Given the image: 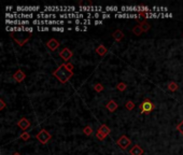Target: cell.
<instances>
[{"mask_svg":"<svg viewBox=\"0 0 183 155\" xmlns=\"http://www.w3.org/2000/svg\"><path fill=\"white\" fill-rule=\"evenodd\" d=\"M53 75L62 84H66L68 81L74 75V73H73V71L68 69L66 64H63V65H60V66L58 67L56 70L53 71Z\"/></svg>","mask_w":183,"mask_h":155,"instance_id":"cell-1","label":"cell"},{"mask_svg":"<svg viewBox=\"0 0 183 155\" xmlns=\"http://www.w3.org/2000/svg\"><path fill=\"white\" fill-rule=\"evenodd\" d=\"M10 36L19 46H23L25 43H27L29 41V39L32 37V32H26V31H18V32L13 31V32L10 34Z\"/></svg>","mask_w":183,"mask_h":155,"instance_id":"cell-2","label":"cell"},{"mask_svg":"<svg viewBox=\"0 0 183 155\" xmlns=\"http://www.w3.org/2000/svg\"><path fill=\"white\" fill-rule=\"evenodd\" d=\"M139 109H140V113L141 114H150L152 111L155 109V106H154V103L149 99V98H145L142 102H141V105L139 106Z\"/></svg>","mask_w":183,"mask_h":155,"instance_id":"cell-3","label":"cell"},{"mask_svg":"<svg viewBox=\"0 0 183 155\" xmlns=\"http://www.w3.org/2000/svg\"><path fill=\"white\" fill-rule=\"evenodd\" d=\"M36 138L38 139V141L41 142L42 144H46L48 142L51 140L52 138V135L46 130V129H41L39 133L37 134Z\"/></svg>","mask_w":183,"mask_h":155,"instance_id":"cell-4","label":"cell"},{"mask_svg":"<svg viewBox=\"0 0 183 155\" xmlns=\"http://www.w3.org/2000/svg\"><path fill=\"white\" fill-rule=\"evenodd\" d=\"M130 143H131V140H130L126 135H122V136L116 140V144H117L119 148L122 149V150H126V149L130 146Z\"/></svg>","mask_w":183,"mask_h":155,"instance_id":"cell-5","label":"cell"},{"mask_svg":"<svg viewBox=\"0 0 183 155\" xmlns=\"http://www.w3.org/2000/svg\"><path fill=\"white\" fill-rule=\"evenodd\" d=\"M59 56H60V58H63L64 60L68 62V60L73 56V53H72L71 50H69L68 48H64V49L59 52Z\"/></svg>","mask_w":183,"mask_h":155,"instance_id":"cell-6","label":"cell"},{"mask_svg":"<svg viewBox=\"0 0 183 155\" xmlns=\"http://www.w3.org/2000/svg\"><path fill=\"white\" fill-rule=\"evenodd\" d=\"M30 125H32L30 124V121L28 120V119H26V117H22V119L17 122V126L22 129V130H24V132H26V129L29 128Z\"/></svg>","mask_w":183,"mask_h":155,"instance_id":"cell-7","label":"cell"},{"mask_svg":"<svg viewBox=\"0 0 183 155\" xmlns=\"http://www.w3.org/2000/svg\"><path fill=\"white\" fill-rule=\"evenodd\" d=\"M58 46H59V42H58L56 39H54V38L50 39V40L46 42V48L49 50H51V51H56V50L58 49Z\"/></svg>","mask_w":183,"mask_h":155,"instance_id":"cell-8","label":"cell"},{"mask_svg":"<svg viewBox=\"0 0 183 155\" xmlns=\"http://www.w3.org/2000/svg\"><path fill=\"white\" fill-rule=\"evenodd\" d=\"M13 78H14V80L16 81V82L21 83V82H23V81L25 80V78H26V74L24 73V71H23V70L18 69V70L13 74Z\"/></svg>","mask_w":183,"mask_h":155,"instance_id":"cell-9","label":"cell"},{"mask_svg":"<svg viewBox=\"0 0 183 155\" xmlns=\"http://www.w3.org/2000/svg\"><path fill=\"white\" fill-rule=\"evenodd\" d=\"M143 152H144L143 149L140 146H138V144H135L129 151L130 155H142Z\"/></svg>","mask_w":183,"mask_h":155,"instance_id":"cell-10","label":"cell"},{"mask_svg":"<svg viewBox=\"0 0 183 155\" xmlns=\"http://www.w3.org/2000/svg\"><path fill=\"white\" fill-rule=\"evenodd\" d=\"M107 52H108L107 48L103 44H99L98 46L96 48V53L98 54L99 56H101V57H103V56L107 54Z\"/></svg>","mask_w":183,"mask_h":155,"instance_id":"cell-11","label":"cell"},{"mask_svg":"<svg viewBox=\"0 0 183 155\" xmlns=\"http://www.w3.org/2000/svg\"><path fill=\"white\" fill-rule=\"evenodd\" d=\"M106 108H107L108 111H110V112H114V111L119 108V105L116 103L114 100H110V101L107 103V106H106Z\"/></svg>","mask_w":183,"mask_h":155,"instance_id":"cell-12","label":"cell"},{"mask_svg":"<svg viewBox=\"0 0 183 155\" xmlns=\"http://www.w3.org/2000/svg\"><path fill=\"white\" fill-rule=\"evenodd\" d=\"M112 37L114 38V40L117 41V42H120L123 38H124V34H123V31L120 30V29H116L113 34H112Z\"/></svg>","mask_w":183,"mask_h":155,"instance_id":"cell-13","label":"cell"},{"mask_svg":"<svg viewBox=\"0 0 183 155\" xmlns=\"http://www.w3.org/2000/svg\"><path fill=\"white\" fill-rule=\"evenodd\" d=\"M98 130L100 132V133H103V135L106 136V137H107V136H109V135H110V133H111V130H110V128H109V127H108V126H107L106 124H103V125H101V126L99 127Z\"/></svg>","mask_w":183,"mask_h":155,"instance_id":"cell-14","label":"cell"},{"mask_svg":"<svg viewBox=\"0 0 183 155\" xmlns=\"http://www.w3.org/2000/svg\"><path fill=\"white\" fill-rule=\"evenodd\" d=\"M133 32H134L136 36H141V34L143 32V29L141 28L140 25H136V26L133 28Z\"/></svg>","mask_w":183,"mask_h":155,"instance_id":"cell-15","label":"cell"},{"mask_svg":"<svg viewBox=\"0 0 183 155\" xmlns=\"http://www.w3.org/2000/svg\"><path fill=\"white\" fill-rule=\"evenodd\" d=\"M139 25H140V26H141V28L143 29V32H144V31L150 30V28H151L150 24H149L147 21H143V22H141L140 24H139Z\"/></svg>","mask_w":183,"mask_h":155,"instance_id":"cell-16","label":"cell"},{"mask_svg":"<svg viewBox=\"0 0 183 155\" xmlns=\"http://www.w3.org/2000/svg\"><path fill=\"white\" fill-rule=\"evenodd\" d=\"M178 89H179V85L177 84L176 82H170L169 84H168V89H169L170 92H176Z\"/></svg>","mask_w":183,"mask_h":155,"instance_id":"cell-17","label":"cell"},{"mask_svg":"<svg viewBox=\"0 0 183 155\" xmlns=\"http://www.w3.org/2000/svg\"><path fill=\"white\" fill-rule=\"evenodd\" d=\"M83 133H84V135H86V136H90V135L93 134V129H92V127H90L89 125H87V126H85L84 128H83Z\"/></svg>","mask_w":183,"mask_h":155,"instance_id":"cell-18","label":"cell"},{"mask_svg":"<svg viewBox=\"0 0 183 155\" xmlns=\"http://www.w3.org/2000/svg\"><path fill=\"white\" fill-rule=\"evenodd\" d=\"M125 108L127 109V110L129 111H133L135 109V103L131 100H128V101L125 103Z\"/></svg>","mask_w":183,"mask_h":155,"instance_id":"cell-19","label":"cell"},{"mask_svg":"<svg viewBox=\"0 0 183 155\" xmlns=\"http://www.w3.org/2000/svg\"><path fill=\"white\" fill-rule=\"evenodd\" d=\"M116 89H119V91H121V92H124V91L127 89V85H126V83H124V82H121V83H119V84L116 85Z\"/></svg>","mask_w":183,"mask_h":155,"instance_id":"cell-20","label":"cell"},{"mask_svg":"<svg viewBox=\"0 0 183 155\" xmlns=\"http://www.w3.org/2000/svg\"><path fill=\"white\" fill-rule=\"evenodd\" d=\"M103 85L101 84V83H97V84H95L94 86V89H95V92H97V93H100V92H103Z\"/></svg>","mask_w":183,"mask_h":155,"instance_id":"cell-21","label":"cell"},{"mask_svg":"<svg viewBox=\"0 0 183 155\" xmlns=\"http://www.w3.org/2000/svg\"><path fill=\"white\" fill-rule=\"evenodd\" d=\"M19 138H21L22 140H24V141H27V140L30 138V135L27 133V132H24V133H23L22 135L19 136Z\"/></svg>","mask_w":183,"mask_h":155,"instance_id":"cell-22","label":"cell"},{"mask_svg":"<svg viewBox=\"0 0 183 155\" xmlns=\"http://www.w3.org/2000/svg\"><path fill=\"white\" fill-rule=\"evenodd\" d=\"M96 138H97L98 140H100V141H103V139L106 138V136H105L103 133H100L99 130H97V133H96Z\"/></svg>","mask_w":183,"mask_h":155,"instance_id":"cell-23","label":"cell"},{"mask_svg":"<svg viewBox=\"0 0 183 155\" xmlns=\"http://www.w3.org/2000/svg\"><path fill=\"white\" fill-rule=\"evenodd\" d=\"M177 129H178L179 133H180L183 136V121L181 122V123H180V124H178V126H177Z\"/></svg>","mask_w":183,"mask_h":155,"instance_id":"cell-24","label":"cell"},{"mask_svg":"<svg viewBox=\"0 0 183 155\" xmlns=\"http://www.w3.org/2000/svg\"><path fill=\"white\" fill-rule=\"evenodd\" d=\"M0 103H1V106H0V110H3L5 108V102L3 101V99H0Z\"/></svg>","mask_w":183,"mask_h":155,"instance_id":"cell-25","label":"cell"},{"mask_svg":"<svg viewBox=\"0 0 183 155\" xmlns=\"http://www.w3.org/2000/svg\"><path fill=\"white\" fill-rule=\"evenodd\" d=\"M66 65H67L68 69H70V70L72 71V69H73V65H72L71 62H67V64H66Z\"/></svg>","mask_w":183,"mask_h":155,"instance_id":"cell-26","label":"cell"},{"mask_svg":"<svg viewBox=\"0 0 183 155\" xmlns=\"http://www.w3.org/2000/svg\"><path fill=\"white\" fill-rule=\"evenodd\" d=\"M52 29L55 31H63L64 30V28H59V27H53Z\"/></svg>","mask_w":183,"mask_h":155,"instance_id":"cell-27","label":"cell"},{"mask_svg":"<svg viewBox=\"0 0 183 155\" xmlns=\"http://www.w3.org/2000/svg\"><path fill=\"white\" fill-rule=\"evenodd\" d=\"M13 155H21V154H19V153H17V152H16V153H14Z\"/></svg>","mask_w":183,"mask_h":155,"instance_id":"cell-28","label":"cell"}]
</instances>
